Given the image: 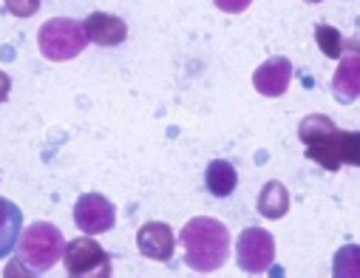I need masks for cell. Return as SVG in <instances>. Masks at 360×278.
I'll list each match as a JSON object with an SVG mask.
<instances>
[{
    "instance_id": "1",
    "label": "cell",
    "mask_w": 360,
    "mask_h": 278,
    "mask_svg": "<svg viewBox=\"0 0 360 278\" xmlns=\"http://www.w3.org/2000/svg\"><path fill=\"white\" fill-rule=\"evenodd\" d=\"M182 247L185 261L196 272H213L224 267L230 255V230L210 216H196L182 227Z\"/></svg>"
},
{
    "instance_id": "2",
    "label": "cell",
    "mask_w": 360,
    "mask_h": 278,
    "mask_svg": "<svg viewBox=\"0 0 360 278\" xmlns=\"http://www.w3.org/2000/svg\"><path fill=\"white\" fill-rule=\"evenodd\" d=\"M18 247H20V261L29 264L34 270V275H37V272L51 270L60 261L65 241H63V233H60L57 225L34 222L32 227H26V233H20Z\"/></svg>"
},
{
    "instance_id": "3",
    "label": "cell",
    "mask_w": 360,
    "mask_h": 278,
    "mask_svg": "<svg viewBox=\"0 0 360 278\" xmlns=\"http://www.w3.org/2000/svg\"><path fill=\"white\" fill-rule=\"evenodd\" d=\"M85 43H88V37L82 32V23H77L71 18H54V20L43 23L37 32L40 54L54 63H65V60L82 54Z\"/></svg>"
},
{
    "instance_id": "4",
    "label": "cell",
    "mask_w": 360,
    "mask_h": 278,
    "mask_svg": "<svg viewBox=\"0 0 360 278\" xmlns=\"http://www.w3.org/2000/svg\"><path fill=\"white\" fill-rule=\"evenodd\" d=\"M307 148V159H312L315 165L326 168V170H338L340 165H357L360 162V134L354 131H329L326 137H321Z\"/></svg>"
},
{
    "instance_id": "5",
    "label": "cell",
    "mask_w": 360,
    "mask_h": 278,
    "mask_svg": "<svg viewBox=\"0 0 360 278\" xmlns=\"http://www.w3.org/2000/svg\"><path fill=\"white\" fill-rule=\"evenodd\" d=\"M63 261L71 278H85V275H111V255L105 247H100L94 239L79 236L71 244L63 247Z\"/></svg>"
},
{
    "instance_id": "6",
    "label": "cell",
    "mask_w": 360,
    "mask_h": 278,
    "mask_svg": "<svg viewBox=\"0 0 360 278\" xmlns=\"http://www.w3.org/2000/svg\"><path fill=\"white\" fill-rule=\"evenodd\" d=\"M236 261L244 272H264L276 261V239L261 227H247L236 241Z\"/></svg>"
},
{
    "instance_id": "7",
    "label": "cell",
    "mask_w": 360,
    "mask_h": 278,
    "mask_svg": "<svg viewBox=\"0 0 360 278\" xmlns=\"http://www.w3.org/2000/svg\"><path fill=\"white\" fill-rule=\"evenodd\" d=\"M74 222L82 233H108L117 222V208L103 196V194H82L74 205Z\"/></svg>"
},
{
    "instance_id": "8",
    "label": "cell",
    "mask_w": 360,
    "mask_h": 278,
    "mask_svg": "<svg viewBox=\"0 0 360 278\" xmlns=\"http://www.w3.org/2000/svg\"><path fill=\"white\" fill-rule=\"evenodd\" d=\"M292 80V63L287 57H269L252 71V85L261 97H281Z\"/></svg>"
},
{
    "instance_id": "9",
    "label": "cell",
    "mask_w": 360,
    "mask_h": 278,
    "mask_svg": "<svg viewBox=\"0 0 360 278\" xmlns=\"http://www.w3.org/2000/svg\"><path fill=\"white\" fill-rule=\"evenodd\" d=\"M82 32H85V37L91 40L94 46L111 49V46L125 43L128 23L122 18H117V15H108V12H91V15L82 20Z\"/></svg>"
},
{
    "instance_id": "10",
    "label": "cell",
    "mask_w": 360,
    "mask_h": 278,
    "mask_svg": "<svg viewBox=\"0 0 360 278\" xmlns=\"http://www.w3.org/2000/svg\"><path fill=\"white\" fill-rule=\"evenodd\" d=\"M173 230L165 222H148L136 233V247L145 258L153 261H170L173 258Z\"/></svg>"
},
{
    "instance_id": "11",
    "label": "cell",
    "mask_w": 360,
    "mask_h": 278,
    "mask_svg": "<svg viewBox=\"0 0 360 278\" xmlns=\"http://www.w3.org/2000/svg\"><path fill=\"white\" fill-rule=\"evenodd\" d=\"M332 91H335V100L343 103V106H349L360 97V60H357L354 49L338 65V71L332 77Z\"/></svg>"
},
{
    "instance_id": "12",
    "label": "cell",
    "mask_w": 360,
    "mask_h": 278,
    "mask_svg": "<svg viewBox=\"0 0 360 278\" xmlns=\"http://www.w3.org/2000/svg\"><path fill=\"white\" fill-rule=\"evenodd\" d=\"M23 233V213L15 202L0 196V258H6L12 250H18Z\"/></svg>"
},
{
    "instance_id": "13",
    "label": "cell",
    "mask_w": 360,
    "mask_h": 278,
    "mask_svg": "<svg viewBox=\"0 0 360 278\" xmlns=\"http://www.w3.org/2000/svg\"><path fill=\"white\" fill-rule=\"evenodd\" d=\"M205 184H207V191L219 199L230 196L236 191V184H238V173L236 168L227 162V159H213L205 170Z\"/></svg>"
},
{
    "instance_id": "14",
    "label": "cell",
    "mask_w": 360,
    "mask_h": 278,
    "mask_svg": "<svg viewBox=\"0 0 360 278\" xmlns=\"http://www.w3.org/2000/svg\"><path fill=\"white\" fill-rule=\"evenodd\" d=\"M290 210V194L281 182H266L258 194V213L264 219H284Z\"/></svg>"
},
{
    "instance_id": "15",
    "label": "cell",
    "mask_w": 360,
    "mask_h": 278,
    "mask_svg": "<svg viewBox=\"0 0 360 278\" xmlns=\"http://www.w3.org/2000/svg\"><path fill=\"white\" fill-rule=\"evenodd\" d=\"M315 43H318V49H321L329 60H340V57H343V34H340L335 26H329V23L315 26Z\"/></svg>"
},
{
    "instance_id": "16",
    "label": "cell",
    "mask_w": 360,
    "mask_h": 278,
    "mask_svg": "<svg viewBox=\"0 0 360 278\" xmlns=\"http://www.w3.org/2000/svg\"><path fill=\"white\" fill-rule=\"evenodd\" d=\"M40 4L43 0H6V9L15 18H32V15L40 12Z\"/></svg>"
},
{
    "instance_id": "17",
    "label": "cell",
    "mask_w": 360,
    "mask_h": 278,
    "mask_svg": "<svg viewBox=\"0 0 360 278\" xmlns=\"http://www.w3.org/2000/svg\"><path fill=\"white\" fill-rule=\"evenodd\" d=\"M213 4L221 9V12H227V15H241L252 0H213Z\"/></svg>"
},
{
    "instance_id": "18",
    "label": "cell",
    "mask_w": 360,
    "mask_h": 278,
    "mask_svg": "<svg viewBox=\"0 0 360 278\" xmlns=\"http://www.w3.org/2000/svg\"><path fill=\"white\" fill-rule=\"evenodd\" d=\"M9 91H12V80H9L6 71H0V103L9 100Z\"/></svg>"
},
{
    "instance_id": "19",
    "label": "cell",
    "mask_w": 360,
    "mask_h": 278,
    "mask_svg": "<svg viewBox=\"0 0 360 278\" xmlns=\"http://www.w3.org/2000/svg\"><path fill=\"white\" fill-rule=\"evenodd\" d=\"M304 4H321V0H304Z\"/></svg>"
}]
</instances>
